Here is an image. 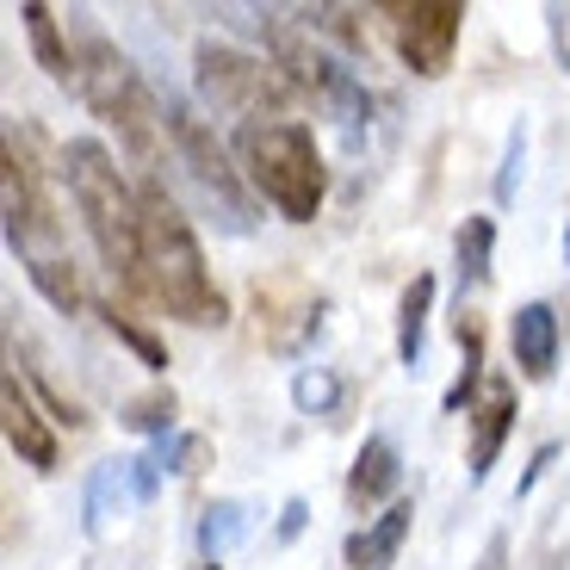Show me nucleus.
Instances as JSON below:
<instances>
[{
    "mask_svg": "<svg viewBox=\"0 0 570 570\" xmlns=\"http://www.w3.org/2000/svg\"><path fill=\"white\" fill-rule=\"evenodd\" d=\"M0 217H7V248L26 267V279L38 285L43 298L57 304L62 316L81 311V267L69 255V229L57 217L50 180L38 161V137L19 125H7V161H0Z\"/></svg>",
    "mask_w": 570,
    "mask_h": 570,
    "instance_id": "obj_1",
    "label": "nucleus"
},
{
    "mask_svg": "<svg viewBox=\"0 0 570 570\" xmlns=\"http://www.w3.org/2000/svg\"><path fill=\"white\" fill-rule=\"evenodd\" d=\"M142 304L193 328H224L229 298L205 267V248L193 236V217L180 212L161 180H142Z\"/></svg>",
    "mask_w": 570,
    "mask_h": 570,
    "instance_id": "obj_2",
    "label": "nucleus"
},
{
    "mask_svg": "<svg viewBox=\"0 0 570 570\" xmlns=\"http://www.w3.org/2000/svg\"><path fill=\"white\" fill-rule=\"evenodd\" d=\"M62 180H69V199L87 224V243L106 261L118 285L130 298H142V186H130L118 174V161L106 156L100 137H69L57 156Z\"/></svg>",
    "mask_w": 570,
    "mask_h": 570,
    "instance_id": "obj_3",
    "label": "nucleus"
},
{
    "mask_svg": "<svg viewBox=\"0 0 570 570\" xmlns=\"http://www.w3.org/2000/svg\"><path fill=\"white\" fill-rule=\"evenodd\" d=\"M75 94L94 106V118H106V125L118 130L125 156L137 161V168H149V180H156V168L174 161V137H168L161 94L142 81L137 62H130L112 38H100V31H87L81 38V75H75Z\"/></svg>",
    "mask_w": 570,
    "mask_h": 570,
    "instance_id": "obj_4",
    "label": "nucleus"
},
{
    "mask_svg": "<svg viewBox=\"0 0 570 570\" xmlns=\"http://www.w3.org/2000/svg\"><path fill=\"white\" fill-rule=\"evenodd\" d=\"M229 156L243 168V180L285 217V224H316L328 193V168L316 156L311 125L298 118H267V125H243L229 137Z\"/></svg>",
    "mask_w": 570,
    "mask_h": 570,
    "instance_id": "obj_5",
    "label": "nucleus"
},
{
    "mask_svg": "<svg viewBox=\"0 0 570 570\" xmlns=\"http://www.w3.org/2000/svg\"><path fill=\"white\" fill-rule=\"evenodd\" d=\"M193 87H199L205 112L229 118L236 130L285 118V106H292V81H285L273 62L248 57L236 43H217V38H205L199 50H193Z\"/></svg>",
    "mask_w": 570,
    "mask_h": 570,
    "instance_id": "obj_6",
    "label": "nucleus"
},
{
    "mask_svg": "<svg viewBox=\"0 0 570 570\" xmlns=\"http://www.w3.org/2000/svg\"><path fill=\"white\" fill-rule=\"evenodd\" d=\"M161 112H168L174 161L186 168V180L205 193V205H212V212H224V229H229V236H248V229H255V199H248L236 156L217 142V130L205 125V112L186 100V94H174V87H168V94H161Z\"/></svg>",
    "mask_w": 570,
    "mask_h": 570,
    "instance_id": "obj_7",
    "label": "nucleus"
},
{
    "mask_svg": "<svg viewBox=\"0 0 570 570\" xmlns=\"http://www.w3.org/2000/svg\"><path fill=\"white\" fill-rule=\"evenodd\" d=\"M273 69L292 81V94H304V100H316L335 125L347 130V137H360V130L372 125V94L366 81H360L347 62H335L323 50V43H304L298 31L273 26Z\"/></svg>",
    "mask_w": 570,
    "mask_h": 570,
    "instance_id": "obj_8",
    "label": "nucleus"
},
{
    "mask_svg": "<svg viewBox=\"0 0 570 570\" xmlns=\"http://www.w3.org/2000/svg\"><path fill=\"white\" fill-rule=\"evenodd\" d=\"M391 38H397V57L410 75L422 81H441L453 69L459 31H465V7L459 0H403V7H385Z\"/></svg>",
    "mask_w": 570,
    "mask_h": 570,
    "instance_id": "obj_9",
    "label": "nucleus"
},
{
    "mask_svg": "<svg viewBox=\"0 0 570 570\" xmlns=\"http://www.w3.org/2000/svg\"><path fill=\"white\" fill-rule=\"evenodd\" d=\"M156 490H161V465L149 453H130V459H106V465H94L87 497H81L87 533H106L112 521H125L130 509L156 502Z\"/></svg>",
    "mask_w": 570,
    "mask_h": 570,
    "instance_id": "obj_10",
    "label": "nucleus"
},
{
    "mask_svg": "<svg viewBox=\"0 0 570 570\" xmlns=\"http://www.w3.org/2000/svg\"><path fill=\"white\" fill-rule=\"evenodd\" d=\"M0 428H7V446H13L31 471H57V434L43 428L38 403L19 391V372L13 366H7V379H0Z\"/></svg>",
    "mask_w": 570,
    "mask_h": 570,
    "instance_id": "obj_11",
    "label": "nucleus"
},
{
    "mask_svg": "<svg viewBox=\"0 0 570 570\" xmlns=\"http://www.w3.org/2000/svg\"><path fill=\"white\" fill-rule=\"evenodd\" d=\"M509 347H514V366L528 372V379H552L558 366V311L552 304H521L509 323Z\"/></svg>",
    "mask_w": 570,
    "mask_h": 570,
    "instance_id": "obj_12",
    "label": "nucleus"
},
{
    "mask_svg": "<svg viewBox=\"0 0 570 570\" xmlns=\"http://www.w3.org/2000/svg\"><path fill=\"white\" fill-rule=\"evenodd\" d=\"M410 521H415V502L410 497H397L385 514H372L366 528L347 540V552H342L347 570H385L391 558L403 552V540H410Z\"/></svg>",
    "mask_w": 570,
    "mask_h": 570,
    "instance_id": "obj_13",
    "label": "nucleus"
},
{
    "mask_svg": "<svg viewBox=\"0 0 570 570\" xmlns=\"http://www.w3.org/2000/svg\"><path fill=\"white\" fill-rule=\"evenodd\" d=\"M514 415H521V403H514V385H490V397L478 403V415H471V453H465L471 484H484V478H490V465H497L502 441H509Z\"/></svg>",
    "mask_w": 570,
    "mask_h": 570,
    "instance_id": "obj_14",
    "label": "nucleus"
},
{
    "mask_svg": "<svg viewBox=\"0 0 570 570\" xmlns=\"http://www.w3.org/2000/svg\"><path fill=\"white\" fill-rule=\"evenodd\" d=\"M397 478H403L397 446H391L385 434H366L360 453H354V465H347V502H354V509H379V502H385V509H391Z\"/></svg>",
    "mask_w": 570,
    "mask_h": 570,
    "instance_id": "obj_15",
    "label": "nucleus"
},
{
    "mask_svg": "<svg viewBox=\"0 0 570 570\" xmlns=\"http://www.w3.org/2000/svg\"><path fill=\"white\" fill-rule=\"evenodd\" d=\"M19 19H26V38H31V57H38V69L50 75V81L75 87V75H81V57L69 50V38H62V19L43 7V0H26L19 7Z\"/></svg>",
    "mask_w": 570,
    "mask_h": 570,
    "instance_id": "obj_16",
    "label": "nucleus"
},
{
    "mask_svg": "<svg viewBox=\"0 0 570 570\" xmlns=\"http://www.w3.org/2000/svg\"><path fill=\"white\" fill-rule=\"evenodd\" d=\"M428 311H434V273H415L397 298V360L403 366H422V347H428Z\"/></svg>",
    "mask_w": 570,
    "mask_h": 570,
    "instance_id": "obj_17",
    "label": "nucleus"
},
{
    "mask_svg": "<svg viewBox=\"0 0 570 570\" xmlns=\"http://www.w3.org/2000/svg\"><path fill=\"white\" fill-rule=\"evenodd\" d=\"M490 248H497V224L490 217H465L453 236V273H459V298H465L471 285L490 279Z\"/></svg>",
    "mask_w": 570,
    "mask_h": 570,
    "instance_id": "obj_18",
    "label": "nucleus"
},
{
    "mask_svg": "<svg viewBox=\"0 0 570 570\" xmlns=\"http://www.w3.org/2000/svg\"><path fill=\"white\" fill-rule=\"evenodd\" d=\"M243 540H248V509L236 497L212 502V509L199 514V552H205V564H224Z\"/></svg>",
    "mask_w": 570,
    "mask_h": 570,
    "instance_id": "obj_19",
    "label": "nucleus"
},
{
    "mask_svg": "<svg viewBox=\"0 0 570 570\" xmlns=\"http://www.w3.org/2000/svg\"><path fill=\"white\" fill-rule=\"evenodd\" d=\"M174 410H180V397H174L168 385H156V391H142V397H130L125 410H118V422H125L130 434H156V441H168Z\"/></svg>",
    "mask_w": 570,
    "mask_h": 570,
    "instance_id": "obj_20",
    "label": "nucleus"
},
{
    "mask_svg": "<svg viewBox=\"0 0 570 570\" xmlns=\"http://www.w3.org/2000/svg\"><path fill=\"white\" fill-rule=\"evenodd\" d=\"M292 403H298V415H323V422H335V410H342V379L328 366H298V379H292Z\"/></svg>",
    "mask_w": 570,
    "mask_h": 570,
    "instance_id": "obj_21",
    "label": "nucleus"
},
{
    "mask_svg": "<svg viewBox=\"0 0 570 570\" xmlns=\"http://www.w3.org/2000/svg\"><path fill=\"white\" fill-rule=\"evenodd\" d=\"M156 459L161 471H174V478H199L205 465H212V441L205 434H186V428H174L168 441H156Z\"/></svg>",
    "mask_w": 570,
    "mask_h": 570,
    "instance_id": "obj_22",
    "label": "nucleus"
},
{
    "mask_svg": "<svg viewBox=\"0 0 570 570\" xmlns=\"http://www.w3.org/2000/svg\"><path fill=\"white\" fill-rule=\"evenodd\" d=\"M453 335H459V354H465V372H459V385L446 391V410H465V403H471V391H478V372H484V328H478L465 311H459Z\"/></svg>",
    "mask_w": 570,
    "mask_h": 570,
    "instance_id": "obj_23",
    "label": "nucleus"
},
{
    "mask_svg": "<svg viewBox=\"0 0 570 570\" xmlns=\"http://www.w3.org/2000/svg\"><path fill=\"white\" fill-rule=\"evenodd\" d=\"M100 316H106V328H112L118 342H125V347H130V354H137L149 372H161V366H168V347H161V342H156V335H149L142 323H130L125 311H112V304H100Z\"/></svg>",
    "mask_w": 570,
    "mask_h": 570,
    "instance_id": "obj_24",
    "label": "nucleus"
},
{
    "mask_svg": "<svg viewBox=\"0 0 570 570\" xmlns=\"http://www.w3.org/2000/svg\"><path fill=\"white\" fill-rule=\"evenodd\" d=\"M521 161H528V130L514 125V130H509V149H502V174H497V199H502V205H509L514 186H521Z\"/></svg>",
    "mask_w": 570,
    "mask_h": 570,
    "instance_id": "obj_25",
    "label": "nucleus"
},
{
    "mask_svg": "<svg viewBox=\"0 0 570 570\" xmlns=\"http://www.w3.org/2000/svg\"><path fill=\"white\" fill-rule=\"evenodd\" d=\"M471 570H509V533H490V540H484V552H478V564H471Z\"/></svg>",
    "mask_w": 570,
    "mask_h": 570,
    "instance_id": "obj_26",
    "label": "nucleus"
},
{
    "mask_svg": "<svg viewBox=\"0 0 570 570\" xmlns=\"http://www.w3.org/2000/svg\"><path fill=\"white\" fill-rule=\"evenodd\" d=\"M304 521H311V502H304V497H292V502L279 509V540H298V533H304Z\"/></svg>",
    "mask_w": 570,
    "mask_h": 570,
    "instance_id": "obj_27",
    "label": "nucleus"
},
{
    "mask_svg": "<svg viewBox=\"0 0 570 570\" xmlns=\"http://www.w3.org/2000/svg\"><path fill=\"white\" fill-rule=\"evenodd\" d=\"M552 459H558V446H540V453H533L528 478H521V497H528V490H533V484H540V478H546V465H552Z\"/></svg>",
    "mask_w": 570,
    "mask_h": 570,
    "instance_id": "obj_28",
    "label": "nucleus"
},
{
    "mask_svg": "<svg viewBox=\"0 0 570 570\" xmlns=\"http://www.w3.org/2000/svg\"><path fill=\"white\" fill-rule=\"evenodd\" d=\"M564 267H570V236H564Z\"/></svg>",
    "mask_w": 570,
    "mask_h": 570,
    "instance_id": "obj_29",
    "label": "nucleus"
},
{
    "mask_svg": "<svg viewBox=\"0 0 570 570\" xmlns=\"http://www.w3.org/2000/svg\"><path fill=\"white\" fill-rule=\"evenodd\" d=\"M199 570H224V564H199Z\"/></svg>",
    "mask_w": 570,
    "mask_h": 570,
    "instance_id": "obj_30",
    "label": "nucleus"
}]
</instances>
